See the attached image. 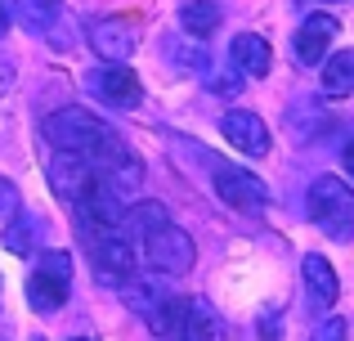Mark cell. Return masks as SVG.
<instances>
[{
    "label": "cell",
    "mask_w": 354,
    "mask_h": 341,
    "mask_svg": "<svg viewBox=\"0 0 354 341\" xmlns=\"http://www.w3.org/2000/svg\"><path fill=\"white\" fill-rule=\"evenodd\" d=\"M346 171H350V180H354V140L346 144Z\"/></svg>",
    "instance_id": "cb8c5ba5"
},
{
    "label": "cell",
    "mask_w": 354,
    "mask_h": 341,
    "mask_svg": "<svg viewBox=\"0 0 354 341\" xmlns=\"http://www.w3.org/2000/svg\"><path fill=\"white\" fill-rule=\"evenodd\" d=\"M90 45H95L99 59L108 63H126L130 54L139 50V18L130 14H108L90 23Z\"/></svg>",
    "instance_id": "52a82bcc"
},
{
    "label": "cell",
    "mask_w": 354,
    "mask_h": 341,
    "mask_svg": "<svg viewBox=\"0 0 354 341\" xmlns=\"http://www.w3.org/2000/svg\"><path fill=\"white\" fill-rule=\"evenodd\" d=\"M121 297H126V306L135 310V315H144V324H148L153 337H180L184 301H175L171 292H157V288H148V283H135V288H126Z\"/></svg>",
    "instance_id": "5b68a950"
},
{
    "label": "cell",
    "mask_w": 354,
    "mask_h": 341,
    "mask_svg": "<svg viewBox=\"0 0 354 341\" xmlns=\"http://www.w3.org/2000/svg\"><path fill=\"white\" fill-rule=\"evenodd\" d=\"M229 59H234V68L242 72V77H265V72L274 68V50H269V41H265V36H256V32L234 36Z\"/></svg>",
    "instance_id": "9a60e30c"
},
{
    "label": "cell",
    "mask_w": 354,
    "mask_h": 341,
    "mask_svg": "<svg viewBox=\"0 0 354 341\" xmlns=\"http://www.w3.org/2000/svg\"><path fill=\"white\" fill-rule=\"evenodd\" d=\"M180 27L189 36H198V41H207V36L220 27V5L216 0H189V5L180 9Z\"/></svg>",
    "instance_id": "e0dca14e"
},
{
    "label": "cell",
    "mask_w": 354,
    "mask_h": 341,
    "mask_svg": "<svg viewBox=\"0 0 354 341\" xmlns=\"http://www.w3.org/2000/svg\"><path fill=\"white\" fill-rule=\"evenodd\" d=\"M260 337L265 341L283 337V310H265V315H260Z\"/></svg>",
    "instance_id": "ffe728a7"
},
{
    "label": "cell",
    "mask_w": 354,
    "mask_h": 341,
    "mask_svg": "<svg viewBox=\"0 0 354 341\" xmlns=\"http://www.w3.org/2000/svg\"><path fill=\"white\" fill-rule=\"evenodd\" d=\"M301 274H305V292H310V306L314 310H332L341 297V283H337V270H332L328 256H305L301 261Z\"/></svg>",
    "instance_id": "4fadbf2b"
},
{
    "label": "cell",
    "mask_w": 354,
    "mask_h": 341,
    "mask_svg": "<svg viewBox=\"0 0 354 341\" xmlns=\"http://www.w3.org/2000/svg\"><path fill=\"white\" fill-rule=\"evenodd\" d=\"M45 140H50L54 149H63V153L90 158L99 175H108L113 167L135 158V153L126 149V140H121L113 126L99 122L90 108H59V113H50L45 117Z\"/></svg>",
    "instance_id": "6da1fadb"
},
{
    "label": "cell",
    "mask_w": 354,
    "mask_h": 341,
    "mask_svg": "<svg viewBox=\"0 0 354 341\" xmlns=\"http://www.w3.org/2000/svg\"><path fill=\"white\" fill-rule=\"evenodd\" d=\"M180 341H225V324H220L216 306H211L207 297H193V301H184Z\"/></svg>",
    "instance_id": "5bb4252c"
},
{
    "label": "cell",
    "mask_w": 354,
    "mask_h": 341,
    "mask_svg": "<svg viewBox=\"0 0 354 341\" xmlns=\"http://www.w3.org/2000/svg\"><path fill=\"white\" fill-rule=\"evenodd\" d=\"M310 220L332 238L354 234V193L341 175H319L310 184Z\"/></svg>",
    "instance_id": "7a4b0ae2"
},
{
    "label": "cell",
    "mask_w": 354,
    "mask_h": 341,
    "mask_svg": "<svg viewBox=\"0 0 354 341\" xmlns=\"http://www.w3.org/2000/svg\"><path fill=\"white\" fill-rule=\"evenodd\" d=\"M32 341H45V337H32Z\"/></svg>",
    "instance_id": "d4e9b609"
},
{
    "label": "cell",
    "mask_w": 354,
    "mask_h": 341,
    "mask_svg": "<svg viewBox=\"0 0 354 341\" xmlns=\"http://www.w3.org/2000/svg\"><path fill=\"white\" fill-rule=\"evenodd\" d=\"M314 341H346V324H341V319H323V328L314 333Z\"/></svg>",
    "instance_id": "44dd1931"
},
{
    "label": "cell",
    "mask_w": 354,
    "mask_h": 341,
    "mask_svg": "<svg viewBox=\"0 0 354 341\" xmlns=\"http://www.w3.org/2000/svg\"><path fill=\"white\" fill-rule=\"evenodd\" d=\"M90 265H95L99 283L117 288V283H126L130 274H135V247H130L117 229H99V234L90 238Z\"/></svg>",
    "instance_id": "8992f818"
},
{
    "label": "cell",
    "mask_w": 354,
    "mask_h": 341,
    "mask_svg": "<svg viewBox=\"0 0 354 341\" xmlns=\"http://www.w3.org/2000/svg\"><path fill=\"white\" fill-rule=\"evenodd\" d=\"M86 90L108 108H135L139 99H144V86H139V77L126 63H108V68L86 72Z\"/></svg>",
    "instance_id": "ba28073f"
},
{
    "label": "cell",
    "mask_w": 354,
    "mask_h": 341,
    "mask_svg": "<svg viewBox=\"0 0 354 341\" xmlns=\"http://www.w3.org/2000/svg\"><path fill=\"white\" fill-rule=\"evenodd\" d=\"M14 207H18V189L9 180H0V216H14Z\"/></svg>",
    "instance_id": "7402d4cb"
},
{
    "label": "cell",
    "mask_w": 354,
    "mask_h": 341,
    "mask_svg": "<svg viewBox=\"0 0 354 341\" xmlns=\"http://www.w3.org/2000/svg\"><path fill=\"white\" fill-rule=\"evenodd\" d=\"M72 292V256L68 252H41V261H36L32 279H27V301H32L41 315H50V310H59L63 301H68Z\"/></svg>",
    "instance_id": "277c9868"
},
{
    "label": "cell",
    "mask_w": 354,
    "mask_h": 341,
    "mask_svg": "<svg viewBox=\"0 0 354 341\" xmlns=\"http://www.w3.org/2000/svg\"><path fill=\"white\" fill-rule=\"evenodd\" d=\"M216 193L225 198V207L247 211V216H260L269 207V189L251 171H238V167H216Z\"/></svg>",
    "instance_id": "9c48e42d"
},
{
    "label": "cell",
    "mask_w": 354,
    "mask_h": 341,
    "mask_svg": "<svg viewBox=\"0 0 354 341\" xmlns=\"http://www.w3.org/2000/svg\"><path fill=\"white\" fill-rule=\"evenodd\" d=\"M77 341H86V337H77Z\"/></svg>",
    "instance_id": "484cf974"
},
{
    "label": "cell",
    "mask_w": 354,
    "mask_h": 341,
    "mask_svg": "<svg viewBox=\"0 0 354 341\" xmlns=\"http://www.w3.org/2000/svg\"><path fill=\"white\" fill-rule=\"evenodd\" d=\"M346 341H350V337H346Z\"/></svg>",
    "instance_id": "4316f807"
},
{
    "label": "cell",
    "mask_w": 354,
    "mask_h": 341,
    "mask_svg": "<svg viewBox=\"0 0 354 341\" xmlns=\"http://www.w3.org/2000/svg\"><path fill=\"white\" fill-rule=\"evenodd\" d=\"M337 18L332 14H310L301 27H296V36H292V50H296V59L305 63V68H314V63H323V54H328V45H332V36H337Z\"/></svg>",
    "instance_id": "8fae6325"
},
{
    "label": "cell",
    "mask_w": 354,
    "mask_h": 341,
    "mask_svg": "<svg viewBox=\"0 0 354 341\" xmlns=\"http://www.w3.org/2000/svg\"><path fill=\"white\" fill-rule=\"evenodd\" d=\"M5 32H9V5L0 0V36H5Z\"/></svg>",
    "instance_id": "603a6c76"
},
{
    "label": "cell",
    "mask_w": 354,
    "mask_h": 341,
    "mask_svg": "<svg viewBox=\"0 0 354 341\" xmlns=\"http://www.w3.org/2000/svg\"><path fill=\"white\" fill-rule=\"evenodd\" d=\"M23 14H27V27L45 32V27H54L50 18L59 14V0H27V5H23Z\"/></svg>",
    "instance_id": "d6986e66"
},
{
    "label": "cell",
    "mask_w": 354,
    "mask_h": 341,
    "mask_svg": "<svg viewBox=\"0 0 354 341\" xmlns=\"http://www.w3.org/2000/svg\"><path fill=\"white\" fill-rule=\"evenodd\" d=\"M220 135L234 144L242 158H265V153L274 149V140H269V126L260 122L251 108H229V113L220 117Z\"/></svg>",
    "instance_id": "30bf717a"
},
{
    "label": "cell",
    "mask_w": 354,
    "mask_h": 341,
    "mask_svg": "<svg viewBox=\"0 0 354 341\" xmlns=\"http://www.w3.org/2000/svg\"><path fill=\"white\" fill-rule=\"evenodd\" d=\"M5 247L14 256H27V252H32V247H36V220H27V216H14V220H9Z\"/></svg>",
    "instance_id": "ac0fdd59"
},
{
    "label": "cell",
    "mask_w": 354,
    "mask_h": 341,
    "mask_svg": "<svg viewBox=\"0 0 354 341\" xmlns=\"http://www.w3.org/2000/svg\"><path fill=\"white\" fill-rule=\"evenodd\" d=\"M323 95L328 99H350L354 95V50H341L323 63Z\"/></svg>",
    "instance_id": "2e32d148"
},
{
    "label": "cell",
    "mask_w": 354,
    "mask_h": 341,
    "mask_svg": "<svg viewBox=\"0 0 354 341\" xmlns=\"http://www.w3.org/2000/svg\"><path fill=\"white\" fill-rule=\"evenodd\" d=\"M144 261H148V270H153V274L180 279V274L193 270V261H198V247H193V238L184 234L180 225L162 220V225L144 229Z\"/></svg>",
    "instance_id": "3957f363"
},
{
    "label": "cell",
    "mask_w": 354,
    "mask_h": 341,
    "mask_svg": "<svg viewBox=\"0 0 354 341\" xmlns=\"http://www.w3.org/2000/svg\"><path fill=\"white\" fill-rule=\"evenodd\" d=\"M95 162L90 158H81V153H54V162H50V184H54V193H63V198H72L77 202L81 193H86V184L95 180Z\"/></svg>",
    "instance_id": "7c38bea8"
}]
</instances>
